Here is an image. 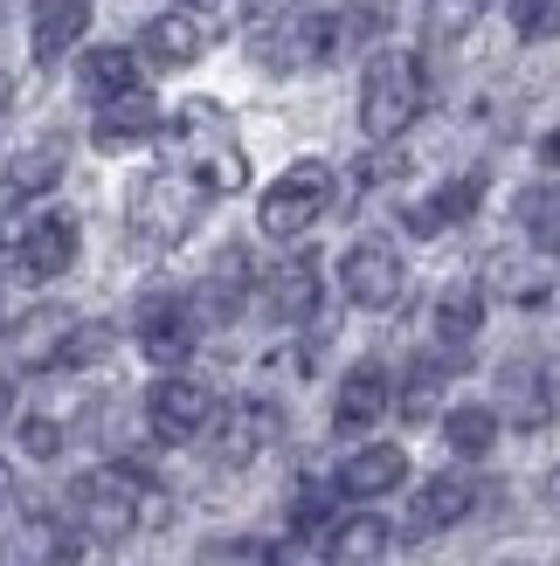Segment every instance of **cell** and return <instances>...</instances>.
I'll use <instances>...</instances> for the list:
<instances>
[{
	"mask_svg": "<svg viewBox=\"0 0 560 566\" xmlns=\"http://www.w3.org/2000/svg\"><path fill=\"white\" fill-rule=\"evenodd\" d=\"M429 104V76H423V55L415 49H374L367 70H360V132L374 146H395V138L423 118Z\"/></svg>",
	"mask_w": 560,
	"mask_h": 566,
	"instance_id": "6da1fadb",
	"label": "cell"
},
{
	"mask_svg": "<svg viewBox=\"0 0 560 566\" xmlns=\"http://www.w3.org/2000/svg\"><path fill=\"white\" fill-rule=\"evenodd\" d=\"M70 518H76V539L91 546H125L138 518H146V476L138 470H91L70 484Z\"/></svg>",
	"mask_w": 560,
	"mask_h": 566,
	"instance_id": "7a4b0ae2",
	"label": "cell"
},
{
	"mask_svg": "<svg viewBox=\"0 0 560 566\" xmlns=\"http://www.w3.org/2000/svg\"><path fill=\"white\" fill-rule=\"evenodd\" d=\"M215 201V193L187 174V166H166V174H153V180H138V193H132V208H125V229L146 242V249H174L194 221H201V208Z\"/></svg>",
	"mask_w": 560,
	"mask_h": 566,
	"instance_id": "3957f363",
	"label": "cell"
},
{
	"mask_svg": "<svg viewBox=\"0 0 560 566\" xmlns=\"http://www.w3.org/2000/svg\"><path fill=\"white\" fill-rule=\"evenodd\" d=\"M332 193H340V180H332L325 159H298V166H284V174L263 187V201H257L263 235H270V242H298L304 229H319V221H325Z\"/></svg>",
	"mask_w": 560,
	"mask_h": 566,
	"instance_id": "277c9868",
	"label": "cell"
},
{
	"mask_svg": "<svg viewBox=\"0 0 560 566\" xmlns=\"http://www.w3.org/2000/svg\"><path fill=\"white\" fill-rule=\"evenodd\" d=\"M340 55V14H319V8H298V14H277L270 28H257V63L291 76V70H312Z\"/></svg>",
	"mask_w": 560,
	"mask_h": 566,
	"instance_id": "5b68a950",
	"label": "cell"
},
{
	"mask_svg": "<svg viewBox=\"0 0 560 566\" xmlns=\"http://www.w3.org/2000/svg\"><path fill=\"white\" fill-rule=\"evenodd\" d=\"M498 415H506L512 429L540 436L560 415V359L553 353H519V359L498 366Z\"/></svg>",
	"mask_w": 560,
	"mask_h": 566,
	"instance_id": "8992f818",
	"label": "cell"
},
{
	"mask_svg": "<svg viewBox=\"0 0 560 566\" xmlns=\"http://www.w3.org/2000/svg\"><path fill=\"white\" fill-rule=\"evenodd\" d=\"M340 291H346V304H360V311H395L402 291H408L402 249L381 242V235L346 242V256H340Z\"/></svg>",
	"mask_w": 560,
	"mask_h": 566,
	"instance_id": "52a82bcc",
	"label": "cell"
},
{
	"mask_svg": "<svg viewBox=\"0 0 560 566\" xmlns=\"http://www.w3.org/2000/svg\"><path fill=\"white\" fill-rule=\"evenodd\" d=\"M221 421V401H215V387L208 380H194V374H166L153 394H146V429L153 442H194V436H208Z\"/></svg>",
	"mask_w": 560,
	"mask_h": 566,
	"instance_id": "ba28073f",
	"label": "cell"
},
{
	"mask_svg": "<svg viewBox=\"0 0 560 566\" xmlns=\"http://www.w3.org/2000/svg\"><path fill=\"white\" fill-rule=\"evenodd\" d=\"M76 249H83V229L76 214H35L14 242V270L28 283H55L63 270H76Z\"/></svg>",
	"mask_w": 560,
	"mask_h": 566,
	"instance_id": "9c48e42d",
	"label": "cell"
},
{
	"mask_svg": "<svg viewBox=\"0 0 560 566\" xmlns=\"http://www.w3.org/2000/svg\"><path fill=\"white\" fill-rule=\"evenodd\" d=\"M194 297H146L138 304V318H132V338H138V353H146L153 366H180L194 353Z\"/></svg>",
	"mask_w": 560,
	"mask_h": 566,
	"instance_id": "30bf717a",
	"label": "cell"
},
{
	"mask_svg": "<svg viewBox=\"0 0 560 566\" xmlns=\"http://www.w3.org/2000/svg\"><path fill=\"white\" fill-rule=\"evenodd\" d=\"M470 512H478V476L443 470V476H429V484L408 497V539H436V532L464 525Z\"/></svg>",
	"mask_w": 560,
	"mask_h": 566,
	"instance_id": "8fae6325",
	"label": "cell"
},
{
	"mask_svg": "<svg viewBox=\"0 0 560 566\" xmlns=\"http://www.w3.org/2000/svg\"><path fill=\"white\" fill-rule=\"evenodd\" d=\"M332 484H340V497L374 504V497H387V491L408 484V449H402V442H367V449H353Z\"/></svg>",
	"mask_w": 560,
	"mask_h": 566,
	"instance_id": "7c38bea8",
	"label": "cell"
},
{
	"mask_svg": "<svg viewBox=\"0 0 560 566\" xmlns=\"http://www.w3.org/2000/svg\"><path fill=\"white\" fill-rule=\"evenodd\" d=\"M387 408H395V387H387V374L374 359H360L353 374L340 380V394H332V429H340V436H367Z\"/></svg>",
	"mask_w": 560,
	"mask_h": 566,
	"instance_id": "4fadbf2b",
	"label": "cell"
},
{
	"mask_svg": "<svg viewBox=\"0 0 560 566\" xmlns=\"http://www.w3.org/2000/svg\"><path fill=\"white\" fill-rule=\"evenodd\" d=\"M153 132H159V104H153L146 83H138V91H125V97H104V104H97V125H91L97 153H132V146H146Z\"/></svg>",
	"mask_w": 560,
	"mask_h": 566,
	"instance_id": "5bb4252c",
	"label": "cell"
},
{
	"mask_svg": "<svg viewBox=\"0 0 560 566\" xmlns=\"http://www.w3.org/2000/svg\"><path fill=\"white\" fill-rule=\"evenodd\" d=\"M257 297H263V311L277 325H304L319 311V263L312 256H284L277 270H263Z\"/></svg>",
	"mask_w": 560,
	"mask_h": 566,
	"instance_id": "9a60e30c",
	"label": "cell"
},
{
	"mask_svg": "<svg viewBox=\"0 0 560 566\" xmlns=\"http://www.w3.org/2000/svg\"><path fill=\"white\" fill-rule=\"evenodd\" d=\"M83 28H91V0H35L28 8V49H35V63H63V55L83 42Z\"/></svg>",
	"mask_w": 560,
	"mask_h": 566,
	"instance_id": "2e32d148",
	"label": "cell"
},
{
	"mask_svg": "<svg viewBox=\"0 0 560 566\" xmlns=\"http://www.w3.org/2000/svg\"><path fill=\"white\" fill-rule=\"evenodd\" d=\"M485 201V180L478 174H457V180H443L436 193H423V201H408L402 221H408V235H443V229H457V221H470Z\"/></svg>",
	"mask_w": 560,
	"mask_h": 566,
	"instance_id": "e0dca14e",
	"label": "cell"
},
{
	"mask_svg": "<svg viewBox=\"0 0 560 566\" xmlns=\"http://www.w3.org/2000/svg\"><path fill=\"white\" fill-rule=\"evenodd\" d=\"M63 166H70V146L63 138H35L28 153L8 159V174H0V208H14V201H42V193L63 180Z\"/></svg>",
	"mask_w": 560,
	"mask_h": 566,
	"instance_id": "ac0fdd59",
	"label": "cell"
},
{
	"mask_svg": "<svg viewBox=\"0 0 560 566\" xmlns=\"http://www.w3.org/2000/svg\"><path fill=\"white\" fill-rule=\"evenodd\" d=\"M249 291H257V270H249L242 249H229V256H215V270L201 276V291H194V318L229 325V318H242V297Z\"/></svg>",
	"mask_w": 560,
	"mask_h": 566,
	"instance_id": "d6986e66",
	"label": "cell"
},
{
	"mask_svg": "<svg viewBox=\"0 0 560 566\" xmlns=\"http://www.w3.org/2000/svg\"><path fill=\"white\" fill-rule=\"evenodd\" d=\"M387 546H395V525H387L381 512L332 518V532H325V566H381Z\"/></svg>",
	"mask_w": 560,
	"mask_h": 566,
	"instance_id": "ffe728a7",
	"label": "cell"
},
{
	"mask_svg": "<svg viewBox=\"0 0 560 566\" xmlns=\"http://www.w3.org/2000/svg\"><path fill=\"white\" fill-rule=\"evenodd\" d=\"M208 42H215V35H208V21H201V14H187V8L153 14V21H146V35H138V49H146L153 63H166V70L201 63V49H208Z\"/></svg>",
	"mask_w": 560,
	"mask_h": 566,
	"instance_id": "44dd1931",
	"label": "cell"
},
{
	"mask_svg": "<svg viewBox=\"0 0 560 566\" xmlns=\"http://www.w3.org/2000/svg\"><path fill=\"white\" fill-rule=\"evenodd\" d=\"M111 353H118V332H111L104 318H83V325L55 318V338L35 353V366H63V374H76V366H97Z\"/></svg>",
	"mask_w": 560,
	"mask_h": 566,
	"instance_id": "7402d4cb",
	"label": "cell"
},
{
	"mask_svg": "<svg viewBox=\"0 0 560 566\" xmlns=\"http://www.w3.org/2000/svg\"><path fill=\"white\" fill-rule=\"evenodd\" d=\"M485 283H450V291L436 297V311H429V325H436V346L443 353H464L470 338L485 332Z\"/></svg>",
	"mask_w": 560,
	"mask_h": 566,
	"instance_id": "603a6c76",
	"label": "cell"
},
{
	"mask_svg": "<svg viewBox=\"0 0 560 566\" xmlns=\"http://www.w3.org/2000/svg\"><path fill=\"white\" fill-rule=\"evenodd\" d=\"M76 539L55 518H21L8 539H0V566H70Z\"/></svg>",
	"mask_w": 560,
	"mask_h": 566,
	"instance_id": "cb8c5ba5",
	"label": "cell"
},
{
	"mask_svg": "<svg viewBox=\"0 0 560 566\" xmlns=\"http://www.w3.org/2000/svg\"><path fill=\"white\" fill-rule=\"evenodd\" d=\"M277 442V408L263 401H242L236 415H221V463H249V457H263V449Z\"/></svg>",
	"mask_w": 560,
	"mask_h": 566,
	"instance_id": "d4e9b609",
	"label": "cell"
},
{
	"mask_svg": "<svg viewBox=\"0 0 560 566\" xmlns=\"http://www.w3.org/2000/svg\"><path fill=\"white\" fill-rule=\"evenodd\" d=\"M498 429H506V415H498V408H485V401H464V408H450V415H443V442H450L464 463L491 457V449H498Z\"/></svg>",
	"mask_w": 560,
	"mask_h": 566,
	"instance_id": "484cf974",
	"label": "cell"
},
{
	"mask_svg": "<svg viewBox=\"0 0 560 566\" xmlns=\"http://www.w3.org/2000/svg\"><path fill=\"white\" fill-rule=\"evenodd\" d=\"M76 91L91 97V104L138 91V63H132V49H91V55L76 63Z\"/></svg>",
	"mask_w": 560,
	"mask_h": 566,
	"instance_id": "4316f807",
	"label": "cell"
},
{
	"mask_svg": "<svg viewBox=\"0 0 560 566\" xmlns=\"http://www.w3.org/2000/svg\"><path fill=\"white\" fill-rule=\"evenodd\" d=\"M450 366H457V353H443V359H415V366H408V380H402V421H429V415H436Z\"/></svg>",
	"mask_w": 560,
	"mask_h": 566,
	"instance_id": "83f0119b",
	"label": "cell"
},
{
	"mask_svg": "<svg viewBox=\"0 0 560 566\" xmlns=\"http://www.w3.org/2000/svg\"><path fill=\"white\" fill-rule=\"evenodd\" d=\"M519 229L533 235V249L560 256V187H533V193H519Z\"/></svg>",
	"mask_w": 560,
	"mask_h": 566,
	"instance_id": "f1b7e54d",
	"label": "cell"
},
{
	"mask_svg": "<svg viewBox=\"0 0 560 566\" xmlns=\"http://www.w3.org/2000/svg\"><path fill=\"white\" fill-rule=\"evenodd\" d=\"M485 8H491V0H429V14H423L429 42H464L470 28L485 21Z\"/></svg>",
	"mask_w": 560,
	"mask_h": 566,
	"instance_id": "f546056e",
	"label": "cell"
},
{
	"mask_svg": "<svg viewBox=\"0 0 560 566\" xmlns=\"http://www.w3.org/2000/svg\"><path fill=\"white\" fill-rule=\"evenodd\" d=\"M512 28H519V42H553L560 35V0H512Z\"/></svg>",
	"mask_w": 560,
	"mask_h": 566,
	"instance_id": "4dcf8cb0",
	"label": "cell"
},
{
	"mask_svg": "<svg viewBox=\"0 0 560 566\" xmlns=\"http://www.w3.org/2000/svg\"><path fill=\"white\" fill-rule=\"evenodd\" d=\"M21 449H28L35 463H55V457H63V421L28 415V421H21Z\"/></svg>",
	"mask_w": 560,
	"mask_h": 566,
	"instance_id": "1f68e13d",
	"label": "cell"
},
{
	"mask_svg": "<svg viewBox=\"0 0 560 566\" xmlns=\"http://www.w3.org/2000/svg\"><path fill=\"white\" fill-rule=\"evenodd\" d=\"M540 166H553V174H560V125L540 138Z\"/></svg>",
	"mask_w": 560,
	"mask_h": 566,
	"instance_id": "d6a6232c",
	"label": "cell"
},
{
	"mask_svg": "<svg viewBox=\"0 0 560 566\" xmlns=\"http://www.w3.org/2000/svg\"><path fill=\"white\" fill-rule=\"evenodd\" d=\"M8 415H14V387L0 380V429H8Z\"/></svg>",
	"mask_w": 560,
	"mask_h": 566,
	"instance_id": "836d02e7",
	"label": "cell"
},
{
	"mask_svg": "<svg viewBox=\"0 0 560 566\" xmlns=\"http://www.w3.org/2000/svg\"><path fill=\"white\" fill-rule=\"evenodd\" d=\"M8 104H14V83H8V76H0V118H8Z\"/></svg>",
	"mask_w": 560,
	"mask_h": 566,
	"instance_id": "e575fe53",
	"label": "cell"
},
{
	"mask_svg": "<svg viewBox=\"0 0 560 566\" xmlns=\"http://www.w3.org/2000/svg\"><path fill=\"white\" fill-rule=\"evenodd\" d=\"M8 491H14V476H8V470H0V512H8Z\"/></svg>",
	"mask_w": 560,
	"mask_h": 566,
	"instance_id": "d590c367",
	"label": "cell"
},
{
	"mask_svg": "<svg viewBox=\"0 0 560 566\" xmlns=\"http://www.w3.org/2000/svg\"><path fill=\"white\" fill-rule=\"evenodd\" d=\"M547 497H553V504H560V463H553V476H547Z\"/></svg>",
	"mask_w": 560,
	"mask_h": 566,
	"instance_id": "8d00e7d4",
	"label": "cell"
},
{
	"mask_svg": "<svg viewBox=\"0 0 560 566\" xmlns=\"http://www.w3.org/2000/svg\"><path fill=\"white\" fill-rule=\"evenodd\" d=\"M242 8H249V14H257V8H270V0H242Z\"/></svg>",
	"mask_w": 560,
	"mask_h": 566,
	"instance_id": "74e56055",
	"label": "cell"
},
{
	"mask_svg": "<svg viewBox=\"0 0 560 566\" xmlns=\"http://www.w3.org/2000/svg\"><path fill=\"white\" fill-rule=\"evenodd\" d=\"M506 566H526V559H506Z\"/></svg>",
	"mask_w": 560,
	"mask_h": 566,
	"instance_id": "f35d334b",
	"label": "cell"
},
{
	"mask_svg": "<svg viewBox=\"0 0 560 566\" xmlns=\"http://www.w3.org/2000/svg\"><path fill=\"white\" fill-rule=\"evenodd\" d=\"M187 8H201V0H187Z\"/></svg>",
	"mask_w": 560,
	"mask_h": 566,
	"instance_id": "ab89813d",
	"label": "cell"
}]
</instances>
